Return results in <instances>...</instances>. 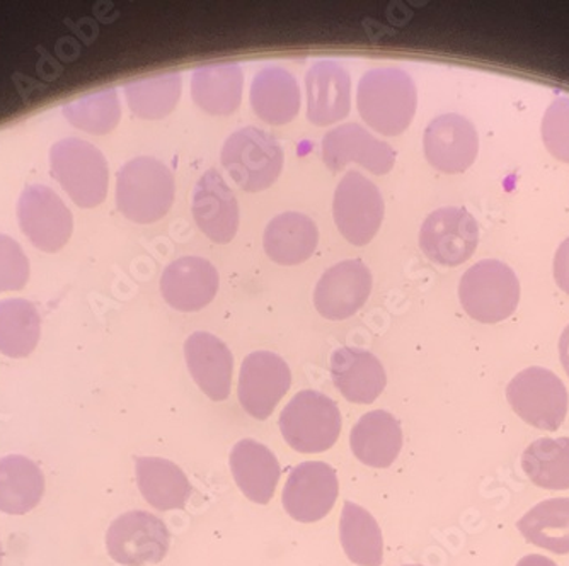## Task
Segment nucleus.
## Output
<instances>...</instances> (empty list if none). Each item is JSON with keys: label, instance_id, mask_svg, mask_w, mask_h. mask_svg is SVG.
<instances>
[{"label": "nucleus", "instance_id": "obj_1", "mask_svg": "<svg viewBox=\"0 0 569 566\" xmlns=\"http://www.w3.org/2000/svg\"><path fill=\"white\" fill-rule=\"evenodd\" d=\"M417 85L405 70L380 67L361 77L357 91L360 117L372 130L386 137H399L415 120Z\"/></svg>", "mask_w": 569, "mask_h": 566}, {"label": "nucleus", "instance_id": "obj_2", "mask_svg": "<svg viewBox=\"0 0 569 566\" xmlns=\"http://www.w3.org/2000/svg\"><path fill=\"white\" fill-rule=\"evenodd\" d=\"M174 201V175L152 156L130 160L117 174L118 210L130 222L149 225L164 219Z\"/></svg>", "mask_w": 569, "mask_h": 566}, {"label": "nucleus", "instance_id": "obj_3", "mask_svg": "<svg viewBox=\"0 0 569 566\" xmlns=\"http://www.w3.org/2000/svg\"><path fill=\"white\" fill-rule=\"evenodd\" d=\"M278 425L284 443L297 453H325L340 437L343 418L335 400L315 390H303L281 411Z\"/></svg>", "mask_w": 569, "mask_h": 566}, {"label": "nucleus", "instance_id": "obj_4", "mask_svg": "<svg viewBox=\"0 0 569 566\" xmlns=\"http://www.w3.org/2000/svg\"><path fill=\"white\" fill-rule=\"evenodd\" d=\"M459 300L476 322H503L519 306V277L503 262L485 259L463 274L459 283Z\"/></svg>", "mask_w": 569, "mask_h": 566}, {"label": "nucleus", "instance_id": "obj_5", "mask_svg": "<svg viewBox=\"0 0 569 566\" xmlns=\"http://www.w3.org/2000/svg\"><path fill=\"white\" fill-rule=\"evenodd\" d=\"M222 165L246 193L271 188L283 169V150L274 137L260 128L246 127L223 143Z\"/></svg>", "mask_w": 569, "mask_h": 566}, {"label": "nucleus", "instance_id": "obj_6", "mask_svg": "<svg viewBox=\"0 0 569 566\" xmlns=\"http://www.w3.org/2000/svg\"><path fill=\"white\" fill-rule=\"evenodd\" d=\"M51 178L81 208L101 204L108 194L107 159L91 143L79 139L57 142L50 150Z\"/></svg>", "mask_w": 569, "mask_h": 566}, {"label": "nucleus", "instance_id": "obj_7", "mask_svg": "<svg viewBox=\"0 0 569 566\" xmlns=\"http://www.w3.org/2000/svg\"><path fill=\"white\" fill-rule=\"evenodd\" d=\"M507 400L515 414L540 431L555 433L568 415V390L546 367H527L517 374L508 385Z\"/></svg>", "mask_w": 569, "mask_h": 566}, {"label": "nucleus", "instance_id": "obj_8", "mask_svg": "<svg viewBox=\"0 0 569 566\" xmlns=\"http://www.w3.org/2000/svg\"><path fill=\"white\" fill-rule=\"evenodd\" d=\"M386 213L382 194L372 181L351 171L341 179L335 191L332 216L341 235L357 245L370 244L380 230Z\"/></svg>", "mask_w": 569, "mask_h": 566}, {"label": "nucleus", "instance_id": "obj_9", "mask_svg": "<svg viewBox=\"0 0 569 566\" xmlns=\"http://www.w3.org/2000/svg\"><path fill=\"white\" fill-rule=\"evenodd\" d=\"M171 534L150 512L132 511L118 517L107 534V548L114 562L124 566L161 563L168 556Z\"/></svg>", "mask_w": 569, "mask_h": 566}, {"label": "nucleus", "instance_id": "obj_10", "mask_svg": "<svg viewBox=\"0 0 569 566\" xmlns=\"http://www.w3.org/2000/svg\"><path fill=\"white\" fill-rule=\"evenodd\" d=\"M478 244V222L463 208H440L421 225V251L437 264L449 267L463 264L472 257Z\"/></svg>", "mask_w": 569, "mask_h": 566}, {"label": "nucleus", "instance_id": "obj_11", "mask_svg": "<svg viewBox=\"0 0 569 566\" xmlns=\"http://www.w3.org/2000/svg\"><path fill=\"white\" fill-rule=\"evenodd\" d=\"M19 226L34 247L59 252L70 240L72 213L47 185L34 184L22 191L18 203Z\"/></svg>", "mask_w": 569, "mask_h": 566}, {"label": "nucleus", "instance_id": "obj_12", "mask_svg": "<svg viewBox=\"0 0 569 566\" xmlns=\"http://www.w3.org/2000/svg\"><path fill=\"white\" fill-rule=\"evenodd\" d=\"M292 385V371L283 357L256 351L242 361L238 395L241 407L256 421H267Z\"/></svg>", "mask_w": 569, "mask_h": 566}, {"label": "nucleus", "instance_id": "obj_13", "mask_svg": "<svg viewBox=\"0 0 569 566\" xmlns=\"http://www.w3.org/2000/svg\"><path fill=\"white\" fill-rule=\"evenodd\" d=\"M340 495V482L332 466L322 462H306L290 472L284 483V511L299 523L325 519Z\"/></svg>", "mask_w": 569, "mask_h": 566}, {"label": "nucleus", "instance_id": "obj_14", "mask_svg": "<svg viewBox=\"0 0 569 566\" xmlns=\"http://www.w3.org/2000/svg\"><path fill=\"white\" fill-rule=\"evenodd\" d=\"M372 284V273L366 262L360 259L338 262L322 274L316 286V310L332 322L350 319L366 305Z\"/></svg>", "mask_w": 569, "mask_h": 566}, {"label": "nucleus", "instance_id": "obj_15", "mask_svg": "<svg viewBox=\"0 0 569 566\" xmlns=\"http://www.w3.org/2000/svg\"><path fill=\"white\" fill-rule=\"evenodd\" d=\"M423 146L431 168L443 174H462L478 156V131L468 118L442 114L425 130Z\"/></svg>", "mask_w": 569, "mask_h": 566}, {"label": "nucleus", "instance_id": "obj_16", "mask_svg": "<svg viewBox=\"0 0 569 566\" xmlns=\"http://www.w3.org/2000/svg\"><path fill=\"white\" fill-rule=\"evenodd\" d=\"M322 160L329 171L340 172L355 162L376 175H386L396 164L391 145L380 142L358 123L341 124L322 140Z\"/></svg>", "mask_w": 569, "mask_h": 566}, {"label": "nucleus", "instance_id": "obj_17", "mask_svg": "<svg viewBox=\"0 0 569 566\" xmlns=\"http://www.w3.org/2000/svg\"><path fill=\"white\" fill-rule=\"evenodd\" d=\"M194 222L216 244H230L239 230V203L232 189L216 169L198 179L193 193Z\"/></svg>", "mask_w": 569, "mask_h": 566}, {"label": "nucleus", "instance_id": "obj_18", "mask_svg": "<svg viewBox=\"0 0 569 566\" xmlns=\"http://www.w3.org/2000/svg\"><path fill=\"white\" fill-rule=\"evenodd\" d=\"M219 286L216 265L194 255L171 262L161 277L162 296L178 312H198L209 306Z\"/></svg>", "mask_w": 569, "mask_h": 566}, {"label": "nucleus", "instance_id": "obj_19", "mask_svg": "<svg viewBox=\"0 0 569 566\" xmlns=\"http://www.w3.org/2000/svg\"><path fill=\"white\" fill-rule=\"evenodd\" d=\"M188 370L198 388L213 402L229 398L234 373V357L220 341L209 332H194L184 342Z\"/></svg>", "mask_w": 569, "mask_h": 566}, {"label": "nucleus", "instance_id": "obj_20", "mask_svg": "<svg viewBox=\"0 0 569 566\" xmlns=\"http://www.w3.org/2000/svg\"><path fill=\"white\" fill-rule=\"evenodd\" d=\"M307 120L329 127L351 110V77L340 63L318 62L306 75Z\"/></svg>", "mask_w": 569, "mask_h": 566}, {"label": "nucleus", "instance_id": "obj_21", "mask_svg": "<svg viewBox=\"0 0 569 566\" xmlns=\"http://www.w3.org/2000/svg\"><path fill=\"white\" fill-rule=\"evenodd\" d=\"M331 377L338 392L358 405L376 402L387 385L379 357L357 347H341L332 353Z\"/></svg>", "mask_w": 569, "mask_h": 566}, {"label": "nucleus", "instance_id": "obj_22", "mask_svg": "<svg viewBox=\"0 0 569 566\" xmlns=\"http://www.w3.org/2000/svg\"><path fill=\"white\" fill-rule=\"evenodd\" d=\"M230 472L239 491L254 504L267 505L280 482V463L264 444L242 439L232 447L229 457Z\"/></svg>", "mask_w": 569, "mask_h": 566}, {"label": "nucleus", "instance_id": "obj_23", "mask_svg": "<svg viewBox=\"0 0 569 566\" xmlns=\"http://www.w3.org/2000/svg\"><path fill=\"white\" fill-rule=\"evenodd\" d=\"M350 446L358 462L372 468H389L402 449V428L387 411L361 415L351 428Z\"/></svg>", "mask_w": 569, "mask_h": 566}, {"label": "nucleus", "instance_id": "obj_24", "mask_svg": "<svg viewBox=\"0 0 569 566\" xmlns=\"http://www.w3.org/2000/svg\"><path fill=\"white\" fill-rule=\"evenodd\" d=\"M249 101L256 117L264 123L280 127L290 123L299 114V84L289 70L264 67L252 80Z\"/></svg>", "mask_w": 569, "mask_h": 566}, {"label": "nucleus", "instance_id": "obj_25", "mask_svg": "<svg viewBox=\"0 0 569 566\" xmlns=\"http://www.w3.org/2000/svg\"><path fill=\"white\" fill-rule=\"evenodd\" d=\"M244 75L238 63H209L194 70L191 98L194 104L212 117H230L242 101Z\"/></svg>", "mask_w": 569, "mask_h": 566}, {"label": "nucleus", "instance_id": "obj_26", "mask_svg": "<svg viewBox=\"0 0 569 566\" xmlns=\"http://www.w3.org/2000/svg\"><path fill=\"white\" fill-rule=\"evenodd\" d=\"M319 244L318 225L307 214L281 213L264 230V252L280 265H299L312 257Z\"/></svg>", "mask_w": 569, "mask_h": 566}, {"label": "nucleus", "instance_id": "obj_27", "mask_svg": "<svg viewBox=\"0 0 569 566\" xmlns=\"http://www.w3.org/2000/svg\"><path fill=\"white\" fill-rule=\"evenodd\" d=\"M136 473L140 494L153 508H183L190 501V479L176 463L164 457H137Z\"/></svg>", "mask_w": 569, "mask_h": 566}, {"label": "nucleus", "instance_id": "obj_28", "mask_svg": "<svg viewBox=\"0 0 569 566\" xmlns=\"http://www.w3.org/2000/svg\"><path fill=\"white\" fill-rule=\"evenodd\" d=\"M44 475L30 457L6 456L0 459V512L24 516L40 505Z\"/></svg>", "mask_w": 569, "mask_h": 566}, {"label": "nucleus", "instance_id": "obj_29", "mask_svg": "<svg viewBox=\"0 0 569 566\" xmlns=\"http://www.w3.org/2000/svg\"><path fill=\"white\" fill-rule=\"evenodd\" d=\"M340 539L350 562L358 566H380L383 562L382 530L361 505L345 502Z\"/></svg>", "mask_w": 569, "mask_h": 566}, {"label": "nucleus", "instance_id": "obj_30", "mask_svg": "<svg viewBox=\"0 0 569 566\" xmlns=\"http://www.w3.org/2000/svg\"><path fill=\"white\" fill-rule=\"evenodd\" d=\"M527 542L555 555H569V498H549L517 523Z\"/></svg>", "mask_w": 569, "mask_h": 566}, {"label": "nucleus", "instance_id": "obj_31", "mask_svg": "<svg viewBox=\"0 0 569 566\" xmlns=\"http://www.w3.org/2000/svg\"><path fill=\"white\" fill-rule=\"evenodd\" d=\"M41 319L33 303L21 299L0 302V353L28 357L40 342Z\"/></svg>", "mask_w": 569, "mask_h": 566}, {"label": "nucleus", "instance_id": "obj_32", "mask_svg": "<svg viewBox=\"0 0 569 566\" xmlns=\"http://www.w3.org/2000/svg\"><path fill=\"white\" fill-rule=\"evenodd\" d=\"M522 469L530 482L546 491H569V437H545L522 454Z\"/></svg>", "mask_w": 569, "mask_h": 566}, {"label": "nucleus", "instance_id": "obj_33", "mask_svg": "<svg viewBox=\"0 0 569 566\" xmlns=\"http://www.w3.org/2000/svg\"><path fill=\"white\" fill-rule=\"evenodd\" d=\"M181 91L183 82L178 72L146 77L124 85L130 110L142 120H162L169 117L181 99Z\"/></svg>", "mask_w": 569, "mask_h": 566}, {"label": "nucleus", "instance_id": "obj_34", "mask_svg": "<svg viewBox=\"0 0 569 566\" xmlns=\"http://www.w3.org/2000/svg\"><path fill=\"white\" fill-rule=\"evenodd\" d=\"M70 124L91 134H108L121 120V105L114 89L92 92L66 105Z\"/></svg>", "mask_w": 569, "mask_h": 566}, {"label": "nucleus", "instance_id": "obj_35", "mask_svg": "<svg viewBox=\"0 0 569 566\" xmlns=\"http://www.w3.org/2000/svg\"><path fill=\"white\" fill-rule=\"evenodd\" d=\"M542 140L552 156L569 164V99L559 98L549 105L542 120Z\"/></svg>", "mask_w": 569, "mask_h": 566}, {"label": "nucleus", "instance_id": "obj_36", "mask_svg": "<svg viewBox=\"0 0 569 566\" xmlns=\"http://www.w3.org/2000/svg\"><path fill=\"white\" fill-rule=\"evenodd\" d=\"M30 280V261L21 245L0 233V293L22 290Z\"/></svg>", "mask_w": 569, "mask_h": 566}, {"label": "nucleus", "instance_id": "obj_37", "mask_svg": "<svg viewBox=\"0 0 569 566\" xmlns=\"http://www.w3.org/2000/svg\"><path fill=\"white\" fill-rule=\"evenodd\" d=\"M555 280L558 286L569 294V236L559 245L555 255Z\"/></svg>", "mask_w": 569, "mask_h": 566}, {"label": "nucleus", "instance_id": "obj_38", "mask_svg": "<svg viewBox=\"0 0 569 566\" xmlns=\"http://www.w3.org/2000/svg\"><path fill=\"white\" fill-rule=\"evenodd\" d=\"M559 356H561L562 367L569 376V325L562 332L561 341H559Z\"/></svg>", "mask_w": 569, "mask_h": 566}, {"label": "nucleus", "instance_id": "obj_39", "mask_svg": "<svg viewBox=\"0 0 569 566\" xmlns=\"http://www.w3.org/2000/svg\"><path fill=\"white\" fill-rule=\"evenodd\" d=\"M517 566H558L552 559L546 558L542 555H529L523 556Z\"/></svg>", "mask_w": 569, "mask_h": 566}, {"label": "nucleus", "instance_id": "obj_40", "mask_svg": "<svg viewBox=\"0 0 569 566\" xmlns=\"http://www.w3.org/2000/svg\"><path fill=\"white\" fill-rule=\"evenodd\" d=\"M0 566H2V545H0Z\"/></svg>", "mask_w": 569, "mask_h": 566}, {"label": "nucleus", "instance_id": "obj_41", "mask_svg": "<svg viewBox=\"0 0 569 566\" xmlns=\"http://www.w3.org/2000/svg\"><path fill=\"white\" fill-rule=\"evenodd\" d=\"M406 566H421V565H406Z\"/></svg>", "mask_w": 569, "mask_h": 566}]
</instances>
